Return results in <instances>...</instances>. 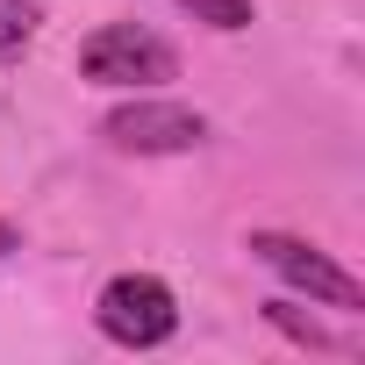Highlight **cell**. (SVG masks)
<instances>
[{
  "label": "cell",
  "mask_w": 365,
  "mask_h": 365,
  "mask_svg": "<svg viewBox=\"0 0 365 365\" xmlns=\"http://www.w3.org/2000/svg\"><path fill=\"white\" fill-rule=\"evenodd\" d=\"M79 79H93V86H165V79H179V51L143 22H108L79 43Z\"/></svg>",
  "instance_id": "cell-1"
},
{
  "label": "cell",
  "mask_w": 365,
  "mask_h": 365,
  "mask_svg": "<svg viewBox=\"0 0 365 365\" xmlns=\"http://www.w3.org/2000/svg\"><path fill=\"white\" fill-rule=\"evenodd\" d=\"M251 258H265L294 294H308V301H322V308H344V315H365V287H358L336 258H322L315 244L279 237V230H251Z\"/></svg>",
  "instance_id": "cell-2"
},
{
  "label": "cell",
  "mask_w": 365,
  "mask_h": 365,
  "mask_svg": "<svg viewBox=\"0 0 365 365\" xmlns=\"http://www.w3.org/2000/svg\"><path fill=\"white\" fill-rule=\"evenodd\" d=\"M93 322H101V336H115V344H129V351H150V344H165V336L179 329V308H172V287H165V279L122 272V279L101 287Z\"/></svg>",
  "instance_id": "cell-3"
},
{
  "label": "cell",
  "mask_w": 365,
  "mask_h": 365,
  "mask_svg": "<svg viewBox=\"0 0 365 365\" xmlns=\"http://www.w3.org/2000/svg\"><path fill=\"white\" fill-rule=\"evenodd\" d=\"M108 150H129V158H172V150H194L208 136L201 108H179V101H122L108 122H101Z\"/></svg>",
  "instance_id": "cell-4"
},
{
  "label": "cell",
  "mask_w": 365,
  "mask_h": 365,
  "mask_svg": "<svg viewBox=\"0 0 365 365\" xmlns=\"http://www.w3.org/2000/svg\"><path fill=\"white\" fill-rule=\"evenodd\" d=\"M43 22V0H0V65H15Z\"/></svg>",
  "instance_id": "cell-5"
},
{
  "label": "cell",
  "mask_w": 365,
  "mask_h": 365,
  "mask_svg": "<svg viewBox=\"0 0 365 365\" xmlns=\"http://www.w3.org/2000/svg\"><path fill=\"white\" fill-rule=\"evenodd\" d=\"M265 315H272V329H287L294 344H308V351H336V336H329L315 315H301L294 301H265Z\"/></svg>",
  "instance_id": "cell-6"
},
{
  "label": "cell",
  "mask_w": 365,
  "mask_h": 365,
  "mask_svg": "<svg viewBox=\"0 0 365 365\" xmlns=\"http://www.w3.org/2000/svg\"><path fill=\"white\" fill-rule=\"evenodd\" d=\"M179 8H187V15H201L208 29H251V0H179Z\"/></svg>",
  "instance_id": "cell-7"
},
{
  "label": "cell",
  "mask_w": 365,
  "mask_h": 365,
  "mask_svg": "<svg viewBox=\"0 0 365 365\" xmlns=\"http://www.w3.org/2000/svg\"><path fill=\"white\" fill-rule=\"evenodd\" d=\"M15 251H22V237H15L8 222H0V258H15Z\"/></svg>",
  "instance_id": "cell-8"
}]
</instances>
